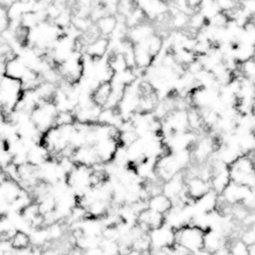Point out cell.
Listing matches in <instances>:
<instances>
[{
	"label": "cell",
	"mask_w": 255,
	"mask_h": 255,
	"mask_svg": "<svg viewBox=\"0 0 255 255\" xmlns=\"http://www.w3.org/2000/svg\"><path fill=\"white\" fill-rule=\"evenodd\" d=\"M23 83L4 75L0 82V102L3 115L8 117L23 98Z\"/></svg>",
	"instance_id": "1"
},
{
	"label": "cell",
	"mask_w": 255,
	"mask_h": 255,
	"mask_svg": "<svg viewBox=\"0 0 255 255\" xmlns=\"http://www.w3.org/2000/svg\"><path fill=\"white\" fill-rule=\"evenodd\" d=\"M231 181L255 189V160L249 154L239 157L229 166Z\"/></svg>",
	"instance_id": "2"
},
{
	"label": "cell",
	"mask_w": 255,
	"mask_h": 255,
	"mask_svg": "<svg viewBox=\"0 0 255 255\" xmlns=\"http://www.w3.org/2000/svg\"><path fill=\"white\" fill-rule=\"evenodd\" d=\"M204 230L190 224L176 231V244L192 255L204 249Z\"/></svg>",
	"instance_id": "3"
},
{
	"label": "cell",
	"mask_w": 255,
	"mask_h": 255,
	"mask_svg": "<svg viewBox=\"0 0 255 255\" xmlns=\"http://www.w3.org/2000/svg\"><path fill=\"white\" fill-rule=\"evenodd\" d=\"M57 108L51 102H45L40 104L32 112V122L40 130L45 131L55 126Z\"/></svg>",
	"instance_id": "4"
},
{
	"label": "cell",
	"mask_w": 255,
	"mask_h": 255,
	"mask_svg": "<svg viewBox=\"0 0 255 255\" xmlns=\"http://www.w3.org/2000/svg\"><path fill=\"white\" fill-rule=\"evenodd\" d=\"M255 191V189H251L247 186L231 181L221 194L222 201L219 200V206L220 204H225L233 207L238 204H243Z\"/></svg>",
	"instance_id": "5"
},
{
	"label": "cell",
	"mask_w": 255,
	"mask_h": 255,
	"mask_svg": "<svg viewBox=\"0 0 255 255\" xmlns=\"http://www.w3.org/2000/svg\"><path fill=\"white\" fill-rule=\"evenodd\" d=\"M151 246L155 250L169 249L176 244V231L167 225L150 232Z\"/></svg>",
	"instance_id": "6"
},
{
	"label": "cell",
	"mask_w": 255,
	"mask_h": 255,
	"mask_svg": "<svg viewBox=\"0 0 255 255\" xmlns=\"http://www.w3.org/2000/svg\"><path fill=\"white\" fill-rule=\"evenodd\" d=\"M59 71L68 83H77L84 72L83 61L81 58L76 56L74 52L72 56L68 60L59 65Z\"/></svg>",
	"instance_id": "7"
},
{
	"label": "cell",
	"mask_w": 255,
	"mask_h": 255,
	"mask_svg": "<svg viewBox=\"0 0 255 255\" xmlns=\"http://www.w3.org/2000/svg\"><path fill=\"white\" fill-rule=\"evenodd\" d=\"M5 76L20 80L22 83L30 80L35 75V71L29 69L21 59L14 58L4 64Z\"/></svg>",
	"instance_id": "8"
},
{
	"label": "cell",
	"mask_w": 255,
	"mask_h": 255,
	"mask_svg": "<svg viewBox=\"0 0 255 255\" xmlns=\"http://www.w3.org/2000/svg\"><path fill=\"white\" fill-rule=\"evenodd\" d=\"M186 190L189 198L195 201L210 192L211 186L210 182L196 176H191L186 179Z\"/></svg>",
	"instance_id": "9"
},
{
	"label": "cell",
	"mask_w": 255,
	"mask_h": 255,
	"mask_svg": "<svg viewBox=\"0 0 255 255\" xmlns=\"http://www.w3.org/2000/svg\"><path fill=\"white\" fill-rule=\"evenodd\" d=\"M121 141L115 138H107L98 141L94 145L97 156L101 162H107L114 159Z\"/></svg>",
	"instance_id": "10"
},
{
	"label": "cell",
	"mask_w": 255,
	"mask_h": 255,
	"mask_svg": "<svg viewBox=\"0 0 255 255\" xmlns=\"http://www.w3.org/2000/svg\"><path fill=\"white\" fill-rule=\"evenodd\" d=\"M219 197L218 196V194L211 189L204 196L194 201L193 207L195 216L201 213H210L216 211L219 207Z\"/></svg>",
	"instance_id": "11"
},
{
	"label": "cell",
	"mask_w": 255,
	"mask_h": 255,
	"mask_svg": "<svg viewBox=\"0 0 255 255\" xmlns=\"http://www.w3.org/2000/svg\"><path fill=\"white\" fill-rule=\"evenodd\" d=\"M76 165L90 167L99 161L94 146H84L77 149L72 156Z\"/></svg>",
	"instance_id": "12"
},
{
	"label": "cell",
	"mask_w": 255,
	"mask_h": 255,
	"mask_svg": "<svg viewBox=\"0 0 255 255\" xmlns=\"http://www.w3.org/2000/svg\"><path fill=\"white\" fill-rule=\"evenodd\" d=\"M22 191L23 190L17 181L8 178L5 175V178L1 183V195H2V199L3 200L2 201H5L9 204H11L19 198Z\"/></svg>",
	"instance_id": "13"
},
{
	"label": "cell",
	"mask_w": 255,
	"mask_h": 255,
	"mask_svg": "<svg viewBox=\"0 0 255 255\" xmlns=\"http://www.w3.org/2000/svg\"><path fill=\"white\" fill-rule=\"evenodd\" d=\"M225 236L213 230L205 231L204 239V249L211 254L225 247Z\"/></svg>",
	"instance_id": "14"
},
{
	"label": "cell",
	"mask_w": 255,
	"mask_h": 255,
	"mask_svg": "<svg viewBox=\"0 0 255 255\" xmlns=\"http://www.w3.org/2000/svg\"><path fill=\"white\" fill-rule=\"evenodd\" d=\"M214 146V142L210 138H203L194 146V150L192 152V158L197 162H204L213 153Z\"/></svg>",
	"instance_id": "15"
},
{
	"label": "cell",
	"mask_w": 255,
	"mask_h": 255,
	"mask_svg": "<svg viewBox=\"0 0 255 255\" xmlns=\"http://www.w3.org/2000/svg\"><path fill=\"white\" fill-rule=\"evenodd\" d=\"M137 5L144 11L147 17L150 18H158L159 16L165 14L167 11V5L160 1H144L138 2Z\"/></svg>",
	"instance_id": "16"
},
{
	"label": "cell",
	"mask_w": 255,
	"mask_h": 255,
	"mask_svg": "<svg viewBox=\"0 0 255 255\" xmlns=\"http://www.w3.org/2000/svg\"><path fill=\"white\" fill-rule=\"evenodd\" d=\"M148 208L162 215H166L172 209L173 203L164 194L151 197L147 201Z\"/></svg>",
	"instance_id": "17"
},
{
	"label": "cell",
	"mask_w": 255,
	"mask_h": 255,
	"mask_svg": "<svg viewBox=\"0 0 255 255\" xmlns=\"http://www.w3.org/2000/svg\"><path fill=\"white\" fill-rule=\"evenodd\" d=\"M152 35H153V29L150 25L145 24V23H141L138 26L132 28L129 32L131 41L135 42V44L147 41Z\"/></svg>",
	"instance_id": "18"
},
{
	"label": "cell",
	"mask_w": 255,
	"mask_h": 255,
	"mask_svg": "<svg viewBox=\"0 0 255 255\" xmlns=\"http://www.w3.org/2000/svg\"><path fill=\"white\" fill-rule=\"evenodd\" d=\"M134 53H135V66L138 67L140 69L147 68L153 62V56L141 44H135L134 47Z\"/></svg>",
	"instance_id": "19"
},
{
	"label": "cell",
	"mask_w": 255,
	"mask_h": 255,
	"mask_svg": "<svg viewBox=\"0 0 255 255\" xmlns=\"http://www.w3.org/2000/svg\"><path fill=\"white\" fill-rule=\"evenodd\" d=\"M108 48V40L105 38H99L88 45L87 52L92 59H99L105 54Z\"/></svg>",
	"instance_id": "20"
},
{
	"label": "cell",
	"mask_w": 255,
	"mask_h": 255,
	"mask_svg": "<svg viewBox=\"0 0 255 255\" xmlns=\"http://www.w3.org/2000/svg\"><path fill=\"white\" fill-rule=\"evenodd\" d=\"M112 93V86L110 82L103 83L95 89L92 94L94 101L100 107H105Z\"/></svg>",
	"instance_id": "21"
},
{
	"label": "cell",
	"mask_w": 255,
	"mask_h": 255,
	"mask_svg": "<svg viewBox=\"0 0 255 255\" xmlns=\"http://www.w3.org/2000/svg\"><path fill=\"white\" fill-rule=\"evenodd\" d=\"M89 219H101L107 216L108 211L107 201L95 200L87 207Z\"/></svg>",
	"instance_id": "22"
},
{
	"label": "cell",
	"mask_w": 255,
	"mask_h": 255,
	"mask_svg": "<svg viewBox=\"0 0 255 255\" xmlns=\"http://www.w3.org/2000/svg\"><path fill=\"white\" fill-rule=\"evenodd\" d=\"M13 249L17 251L26 250L30 246L31 238L27 233L17 231L10 240Z\"/></svg>",
	"instance_id": "23"
},
{
	"label": "cell",
	"mask_w": 255,
	"mask_h": 255,
	"mask_svg": "<svg viewBox=\"0 0 255 255\" xmlns=\"http://www.w3.org/2000/svg\"><path fill=\"white\" fill-rule=\"evenodd\" d=\"M109 65L114 74L123 72L128 70V66L125 60V56L122 53H116L111 56L109 61Z\"/></svg>",
	"instance_id": "24"
},
{
	"label": "cell",
	"mask_w": 255,
	"mask_h": 255,
	"mask_svg": "<svg viewBox=\"0 0 255 255\" xmlns=\"http://www.w3.org/2000/svg\"><path fill=\"white\" fill-rule=\"evenodd\" d=\"M188 122L189 129L192 130H198L204 128V124L199 110L197 108H190L187 111Z\"/></svg>",
	"instance_id": "25"
},
{
	"label": "cell",
	"mask_w": 255,
	"mask_h": 255,
	"mask_svg": "<svg viewBox=\"0 0 255 255\" xmlns=\"http://www.w3.org/2000/svg\"><path fill=\"white\" fill-rule=\"evenodd\" d=\"M117 25V20L113 16H106L98 21V27L102 35H111Z\"/></svg>",
	"instance_id": "26"
},
{
	"label": "cell",
	"mask_w": 255,
	"mask_h": 255,
	"mask_svg": "<svg viewBox=\"0 0 255 255\" xmlns=\"http://www.w3.org/2000/svg\"><path fill=\"white\" fill-rule=\"evenodd\" d=\"M240 72L243 77L250 80L255 85V59L243 62L240 64Z\"/></svg>",
	"instance_id": "27"
},
{
	"label": "cell",
	"mask_w": 255,
	"mask_h": 255,
	"mask_svg": "<svg viewBox=\"0 0 255 255\" xmlns=\"http://www.w3.org/2000/svg\"><path fill=\"white\" fill-rule=\"evenodd\" d=\"M228 248L231 255H249V246L241 239L234 240Z\"/></svg>",
	"instance_id": "28"
},
{
	"label": "cell",
	"mask_w": 255,
	"mask_h": 255,
	"mask_svg": "<svg viewBox=\"0 0 255 255\" xmlns=\"http://www.w3.org/2000/svg\"><path fill=\"white\" fill-rule=\"evenodd\" d=\"M50 240L48 228L45 229L44 228H38L32 234L31 241L35 243L37 246H42L45 243H48Z\"/></svg>",
	"instance_id": "29"
},
{
	"label": "cell",
	"mask_w": 255,
	"mask_h": 255,
	"mask_svg": "<svg viewBox=\"0 0 255 255\" xmlns=\"http://www.w3.org/2000/svg\"><path fill=\"white\" fill-rule=\"evenodd\" d=\"M75 116L71 114V112H60L56 116L54 127L68 126L74 125Z\"/></svg>",
	"instance_id": "30"
},
{
	"label": "cell",
	"mask_w": 255,
	"mask_h": 255,
	"mask_svg": "<svg viewBox=\"0 0 255 255\" xmlns=\"http://www.w3.org/2000/svg\"><path fill=\"white\" fill-rule=\"evenodd\" d=\"M189 16L184 13L178 12L175 15L171 16V23L176 29H184L189 25Z\"/></svg>",
	"instance_id": "31"
},
{
	"label": "cell",
	"mask_w": 255,
	"mask_h": 255,
	"mask_svg": "<svg viewBox=\"0 0 255 255\" xmlns=\"http://www.w3.org/2000/svg\"><path fill=\"white\" fill-rule=\"evenodd\" d=\"M72 23L74 27L79 31H86L87 32L92 26L91 19L88 18V17L75 16L74 19H72Z\"/></svg>",
	"instance_id": "32"
},
{
	"label": "cell",
	"mask_w": 255,
	"mask_h": 255,
	"mask_svg": "<svg viewBox=\"0 0 255 255\" xmlns=\"http://www.w3.org/2000/svg\"><path fill=\"white\" fill-rule=\"evenodd\" d=\"M49 234L50 240L58 241L64 235V228L62 225L59 223H54L48 227Z\"/></svg>",
	"instance_id": "33"
},
{
	"label": "cell",
	"mask_w": 255,
	"mask_h": 255,
	"mask_svg": "<svg viewBox=\"0 0 255 255\" xmlns=\"http://www.w3.org/2000/svg\"><path fill=\"white\" fill-rule=\"evenodd\" d=\"M241 240L249 246L255 244V225L248 227L247 230L243 233Z\"/></svg>",
	"instance_id": "34"
},
{
	"label": "cell",
	"mask_w": 255,
	"mask_h": 255,
	"mask_svg": "<svg viewBox=\"0 0 255 255\" xmlns=\"http://www.w3.org/2000/svg\"><path fill=\"white\" fill-rule=\"evenodd\" d=\"M71 16L68 12L62 11V14L54 20L55 24L59 28L67 27L71 21Z\"/></svg>",
	"instance_id": "35"
},
{
	"label": "cell",
	"mask_w": 255,
	"mask_h": 255,
	"mask_svg": "<svg viewBox=\"0 0 255 255\" xmlns=\"http://www.w3.org/2000/svg\"><path fill=\"white\" fill-rule=\"evenodd\" d=\"M213 255H231V254L229 248L225 246V247L222 248L217 252H215Z\"/></svg>",
	"instance_id": "36"
},
{
	"label": "cell",
	"mask_w": 255,
	"mask_h": 255,
	"mask_svg": "<svg viewBox=\"0 0 255 255\" xmlns=\"http://www.w3.org/2000/svg\"><path fill=\"white\" fill-rule=\"evenodd\" d=\"M249 255H255V244L249 246Z\"/></svg>",
	"instance_id": "37"
}]
</instances>
